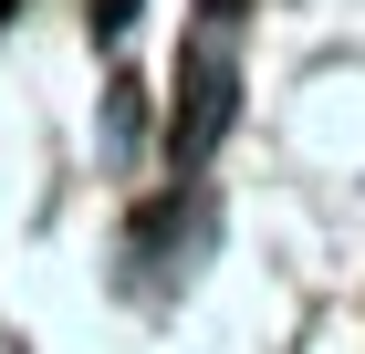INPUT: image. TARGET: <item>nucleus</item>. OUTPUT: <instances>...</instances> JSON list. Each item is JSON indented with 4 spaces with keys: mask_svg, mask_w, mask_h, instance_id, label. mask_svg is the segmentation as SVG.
<instances>
[{
    "mask_svg": "<svg viewBox=\"0 0 365 354\" xmlns=\"http://www.w3.org/2000/svg\"><path fill=\"white\" fill-rule=\"evenodd\" d=\"M220 125H230V11L198 31V63L178 73V125H168L178 167H188V157H209V146H220Z\"/></svg>",
    "mask_w": 365,
    "mask_h": 354,
    "instance_id": "1",
    "label": "nucleus"
}]
</instances>
